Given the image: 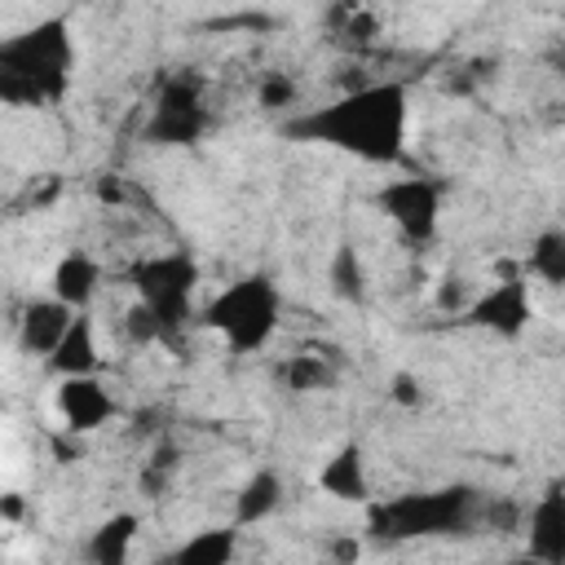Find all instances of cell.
<instances>
[{
	"mask_svg": "<svg viewBox=\"0 0 565 565\" xmlns=\"http://www.w3.org/2000/svg\"><path fill=\"white\" fill-rule=\"evenodd\" d=\"M525 278L543 287H565V230L561 225H547L534 234L525 252Z\"/></svg>",
	"mask_w": 565,
	"mask_h": 565,
	"instance_id": "ffe728a7",
	"label": "cell"
},
{
	"mask_svg": "<svg viewBox=\"0 0 565 565\" xmlns=\"http://www.w3.org/2000/svg\"><path fill=\"white\" fill-rule=\"evenodd\" d=\"M53 406H57L62 433H75V437H88L115 419V393L97 375H62Z\"/></svg>",
	"mask_w": 565,
	"mask_h": 565,
	"instance_id": "9c48e42d",
	"label": "cell"
},
{
	"mask_svg": "<svg viewBox=\"0 0 565 565\" xmlns=\"http://www.w3.org/2000/svg\"><path fill=\"white\" fill-rule=\"evenodd\" d=\"M137 530H141V516L137 512H110L106 521L93 525L88 543H84V556L93 565H124L132 556V543H137Z\"/></svg>",
	"mask_w": 565,
	"mask_h": 565,
	"instance_id": "2e32d148",
	"label": "cell"
},
{
	"mask_svg": "<svg viewBox=\"0 0 565 565\" xmlns=\"http://www.w3.org/2000/svg\"><path fill=\"white\" fill-rule=\"evenodd\" d=\"M124 335H128V344H168V331H163V322L141 305V300H132L128 305V313H124Z\"/></svg>",
	"mask_w": 565,
	"mask_h": 565,
	"instance_id": "cb8c5ba5",
	"label": "cell"
},
{
	"mask_svg": "<svg viewBox=\"0 0 565 565\" xmlns=\"http://www.w3.org/2000/svg\"><path fill=\"white\" fill-rule=\"evenodd\" d=\"M119 4H128V0H119Z\"/></svg>",
	"mask_w": 565,
	"mask_h": 565,
	"instance_id": "484cf974",
	"label": "cell"
},
{
	"mask_svg": "<svg viewBox=\"0 0 565 565\" xmlns=\"http://www.w3.org/2000/svg\"><path fill=\"white\" fill-rule=\"evenodd\" d=\"M128 287H132V300H141L168 331V340H177V331L194 318V296H199V282H203V269L190 252L181 247H168V252H146L128 265Z\"/></svg>",
	"mask_w": 565,
	"mask_h": 565,
	"instance_id": "5b68a950",
	"label": "cell"
},
{
	"mask_svg": "<svg viewBox=\"0 0 565 565\" xmlns=\"http://www.w3.org/2000/svg\"><path fill=\"white\" fill-rule=\"evenodd\" d=\"M199 322L225 344V353H260L278 322H282V287L274 282V274L252 269L234 282H225L203 309Z\"/></svg>",
	"mask_w": 565,
	"mask_h": 565,
	"instance_id": "277c9868",
	"label": "cell"
},
{
	"mask_svg": "<svg viewBox=\"0 0 565 565\" xmlns=\"http://www.w3.org/2000/svg\"><path fill=\"white\" fill-rule=\"evenodd\" d=\"M327 287H331V296L344 300V305H362V300H366V265H362V252H358L349 238L335 243V252H331Z\"/></svg>",
	"mask_w": 565,
	"mask_h": 565,
	"instance_id": "44dd1931",
	"label": "cell"
},
{
	"mask_svg": "<svg viewBox=\"0 0 565 565\" xmlns=\"http://www.w3.org/2000/svg\"><path fill=\"white\" fill-rule=\"evenodd\" d=\"M97 291H102V260L84 247H71L49 274V296L66 300L71 309H88Z\"/></svg>",
	"mask_w": 565,
	"mask_h": 565,
	"instance_id": "9a60e30c",
	"label": "cell"
},
{
	"mask_svg": "<svg viewBox=\"0 0 565 565\" xmlns=\"http://www.w3.org/2000/svg\"><path fill=\"white\" fill-rule=\"evenodd\" d=\"M362 508H366L371 539L406 543V539L463 534L481 512V494L472 486H441V490H415L397 499H366Z\"/></svg>",
	"mask_w": 565,
	"mask_h": 565,
	"instance_id": "3957f363",
	"label": "cell"
},
{
	"mask_svg": "<svg viewBox=\"0 0 565 565\" xmlns=\"http://www.w3.org/2000/svg\"><path fill=\"white\" fill-rule=\"evenodd\" d=\"M75 79V26L66 13H49L0 40V106L49 110Z\"/></svg>",
	"mask_w": 565,
	"mask_h": 565,
	"instance_id": "7a4b0ae2",
	"label": "cell"
},
{
	"mask_svg": "<svg viewBox=\"0 0 565 565\" xmlns=\"http://www.w3.org/2000/svg\"><path fill=\"white\" fill-rule=\"evenodd\" d=\"M300 102V84L287 71H265L256 84V106L260 110H291Z\"/></svg>",
	"mask_w": 565,
	"mask_h": 565,
	"instance_id": "603a6c76",
	"label": "cell"
},
{
	"mask_svg": "<svg viewBox=\"0 0 565 565\" xmlns=\"http://www.w3.org/2000/svg\"><path fill=\"white\" fill-rule=\"evenodd\" d=\"M177 472H181V450L163 441V446H154V450H150V459L141 463L137 486H141L146 494H163V490L177 481Z\"/></svg>",
	"mask_w": 565,
	"mask_h": 565,
	"instance_id": "7402d4cb",
	"label": "cell"
},
{
	"mask_svg": "<svg viewBox=\"0 0 565 565\" xmlns=\"http://www.w3.org/2000/svg\"><path fill=\"white\" fill-rule=\"evenodd\" d=\"M49 371L62 375H97L102 371V344H97V322L88 309H75L71 327L62 331V340L53 344V353L44 358Z\"/></svg>",
	"mask_w": 565,
	"mask_h": 565,
	"instance_id": "5bb4252c",
	"label": "cell"
},
{
	"mask_svg": "<svg viewBox=\"0 0 565 565\" xmlns=\"http://www.w3.org/2000/svg\"><path fill=\"white\" fill-rule=\"evenodd\" d=\"M406 132H411V88L402 79L358 84L327 106H309L282 119L287 141L322 146L375 168H397L406 159Z\"/></svg>",
	"mask_w": 565,
	"mask_h": 565,
	"instance_id": "6da1fadb",
	"label": "cell"
},
{
	"mask_svg": "<svg viewBox=\"0 0 565 565\" xmlns=\"http://www.w3.org/2000/svg\"><path fill=\"white\" fill-rule=\"evenodd\" d=\"M212 132V106H207V79L199 71H172L141 124V141L159 150H185L199 146Z\"/></svg>",
	"mask_w": 565,
	"mask_h": 565,
	"instance_id": "8992f818",
	"label": "cell"
},
{
	"mask_svg": "<svg viewBox=\"0 0 565 565\" xmlns=\"http://www.w3.org/2000/svg\"><path fill=\"white\" fill-rule=\"evenodd\" d=\"M322 31L344 53H371L384 40V18L371 0H331L322 9Z\"/></svg>",
	"mask_w": 565,
	"mask_h": 565,
	"instance_id": "30bf717a",
	"label": "cell"
},
{
	"mask_svg": "<svg viewBox=\"0 0 565 565\" xmlns=\"http://www.w3.org/2000/svg\"><path fill=\"white\" fill-rule=\"evenodd\" d=\"M375 207L393 221V230L402 234V243L424 247L441 230L446 185L437 177H393V181H384L375 190Z\"/></svg>",
	"mask_w": 565,
	"mask_h": 565,
	"instance_id": "52a82bcc",
	"label": "cell"
},
{
	"mask_svg": "<svg viewBox=\"0 0 565 565\" xmlns=\"http://www.w3.org/2000/svg\"><path fill=\"white\" fill-rule=\"evenodd\" d=\"M525 539H530V556L543 565H565V490L561 481H552L539 503L525 516Z\"/></svg>",
	"mask_w": 565,
	"mask_h": 565,
	"instance_id": "4fadbf2b",
	"label": "cell"
},
{
	"mask_svg": "<svg viewBox=\"0 0 565 565\" xmlns=\"http://www.w3.org/2000/svg\"><path fill=\"white\" fill-rule=\"evenodd\" d=\"M388 402H397V406H424V384L411 375V371H393L388 375Z\"/></svg>",
	"mask_w": 565,
	"mask_h": 565,
	"instance_id": "d4e9b609",
	"label": "cell"
},
{
	"mask_svg": "<svg viewBox=\"0 0 565 565\" xmlns=\"http://www.w3.org/2000/svg\"><path fill=\"white\" fill-rule=\"evenodd\" d=\"M278 503H282V477H278L274 468H256V472L238 486V494H234V525L243 530V525L269 521V516L278 512Z\"/></svg>",
	"mask_w": 565,
	"mask_h": 565,
	"instance_id": "e0dca14e",
	"label": "cell"
},
{
	"mask_svg": "<svg viewBox=\"0 0 565 565\" xmlns=\"http://www.w3.org/2000/svg\"><path fill=\"white\" fill-rule=\"evenodd\" d=\"M71 318H75V309L66 300H57V296L26 300L22 313H18V349L26 358H49L53 344L62 340V331L71 327Z\"/></svg>",
	"mask_w": 565,
	"mask_h": 565,
	"instance_id": "7c38bea8",
	"label": "cell"
},
{
	"mask_svg": "<svg viewBox=\"0 0 565 565\" xmlns=\"http://www.w3.org/2000/svg\"><path fill=\"white\" fill-rule=\"evenodd\" d=\"M459 322L463 327H477L494 340H521L534 322V296H530V278L525 274H512V278H499L490 282L486 291L468 296V305L459 309Z\"/></svg>",
	"mask_w": 565,
	"mask_h": 565,
	"instance_id": "ba28073f",
	"label": "cell"
},
{
	"mask_svg": "<svg viewBox=\"0 0 565 565\" xmlns=\"http://www.w3.org/2000/svg\"><path fill=\"white\" fill-rule=\"evenodd\" d=\"M278 384L287 388V393H327V388H335V362L327 358V353H318V349H300V353H291V358H282L278 362Z\"/></svg>",
	"mask_w": 565,
	"mask_h": 565,
	"instance_id": "ac0fdd59",
	"label": "cell"
},
{
	"mask_svg": "<svg viewBox=\"0 0 565 565\" xmlns=\"http://www.w3.org/2000/svg\"><path fill=\"white\" fill-rule=\"evenodd\" d=\"M234 556H238V525L194 530L185 543L172 547V561H181V565H230Z\"/></svg>",
	"mask_w": 565,
	"mask_h": 565,
	"instance_id": "d6986e66",
	"label": "cell"
},
{
	"mask_svg": "<svg viewBox=\"0 0 565 565\" xmlns=\"http://www.w3.org/2000/svg\"><path fill=\"white\" fill-rule=\"evenodd\" d=\"M313 486H318L327 499H335V503H366V499H371V468H366L362 441H340V446L322 459Z\"/></svg>",
	"mask_w": 565,
	"mask_h": 565,
	"instance_id": "8fae6325",
	"label": "cell"
}]
</instances>
